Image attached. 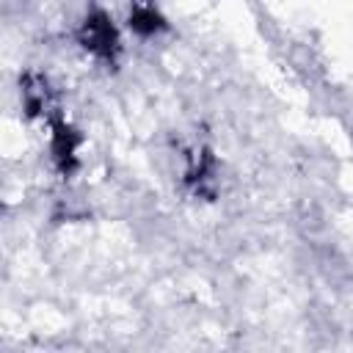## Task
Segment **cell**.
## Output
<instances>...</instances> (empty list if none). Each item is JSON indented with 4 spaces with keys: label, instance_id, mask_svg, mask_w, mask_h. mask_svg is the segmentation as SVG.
<instances>
[{
    "label": "cell",
    "instance_id": "obj_1",
    "mask_svg": "<svg viewBox=\"0 0 353 353\" xmlns=\"http://www.w3.org/2000/svg\"><path fill=\"white\" fill-rule=\"evenodd\" d=\"M83 44L99 55H110L116 50V30L105 14H94L83 25Z\"/></svg>",
    "mask_w": 353,
    "mask_h": 353
},
{
    "label": "cell",
    "instance_id": "obj_2",
    "mask_svg": "<svg viewBox=\"0 0 353 353\" xmlns=\"http://www.w3.org/2000/svg\"><path fill=\"white\" fill-rule=\"evenodd\" d=\"M157 14L152 11V8H138V11H132V25L138 28V30H143V33H149V30H154L157 28Z\"/></svg>",
    "mask_w": 353,
    "mask_h": 353
}]
</instances>
